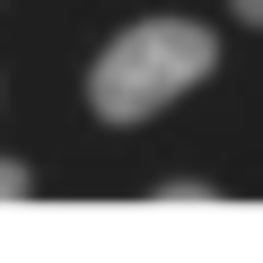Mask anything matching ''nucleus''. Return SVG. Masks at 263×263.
I'll return each mask as SVG.
<instances>
[{"label":"nucleus","mask_w":263,"mask_h":263,"mask_svg":"<svg viewBox=\"0 0 263 263\" xmlns=\"http://www.w3.org/2000/svg\"><path fill=\"white\" fill-rule=\"evenodd\" d=\"M211 62H219V35H211V27H193V18H141V27H123V35L97 53L88 105H97L105 123H141V114L176 105L184 88H202Z\"/></svg>","instance_id":"nucleus-1"},{"label":"nucleus","mask_w":263,"mask_h":263,"mask_svg":"<svg viewBox=\"0 0 263 263\" xmlns=\"http://www.w3.org/2000/svg\"><path fill=\"white\" fill-rule=\"evenodd\" d=\"M228 9H237V18H246V27H263V0H228Z\"/></svg>","instance_id":"nucleus-3"},{"label":"nucleus","mask_w":263,"mask_h":263,"mask_svg":"<svg viewBox=\"0 0 263 263\" xmlns=\"http://www.w3.org/2000/svg\"><path fill=\"white\" fill-rule=\"evenodd\" d=\"M27 184H35V176H27L18 158H0V202H27Z\"/></svg>","instance_id":"nucleus-2"}]
</instances>
